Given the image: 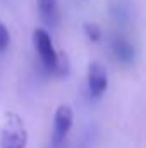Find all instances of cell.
<instances>
[{"label":"cell","mask_w":146,"mask_h":148,"mask_svg":"<svg viewBox=\"0 0 146 148\" xmlns=\"http://www.w3.org/2000/svg\"><path fill=\"white\" fill-rule=\"evenodd\" d=\"M33 43H35V48H36L38 57H40L43 67H45L46 71H50V73L55 74V71H57V64H59V57H60V52L55 50L50 35H48L43 28H38V29L33 31Z\"/></svg>","instance_id":"2"},{"label":"cell","mask_w":146,"mask_h":148,"mask_svg":"<svg viewBox=\"0 0 146 148\" xmlns=\"http://www.w3.org/2000/svg\"><path fill=\"white\" fill-rule=\"evenodd\" d=\"M9 43H10V33L7 29V26L3 23H0V53L9 48Z\"/></svg>","instance_id":"8"},{"label":"cell","mask_w":146,"mask_h":148,"mask_svg":"<svg viewBox=\"0 0 146 148\" xmlns=\"http://www.w3.org/2000/svg\"><path fill=\"white\" fill-rule=\"evenodd\" d=\"M38 9H40V17L46 26H50V28L59 26L60 9H59L57 0H38Z\"/></svg>","instance_id":"6"},{"label":"cell","mask_w":146,"mask_h":148,"mask_svg":"<svg viewBox=\"0 0 146 148\" xmlns=\"http://www.w3.org/2000/svg\"><path fill=\"white\" fill-rule=\"evenodd\" d=\"M84 33H86L88 40H91V41H95V43L102 40V29H100V26H96V24L86 23V24H84Z\"/></svg>","instance_id":"7"},{"label":"cell","mask_w":146,"mask_h":148,"mask_svg":"<svg viewBox=\"0 0 146 148\" xmlns=\"http://www.w3.org/2000/svg\"><path fill=\"white\" fill-rule=\"evenodd\" d=\"M108 88V74L100 62L89 64L88 69V91L91 98H100Z\"/></svg>","instance_id":"4"},{"label":"cell","mask_w":146,"mask_h":148,"mask_svg":"<svg viewBox=\"0 0 146 148\" xmlns=\"http://www.w3.org/2000/svg\"><path fill=\"white\" fill-rule=\"evenodd\" d=\"M112 53L120 64H126V66H131L134 62V59H136L134 45L122 36H117L112 40Z\"/></svg>","instance_id":"5"},{"label":"cell","mask_w":146,"mask_h":148,"mask_svg":"<svg viewBox=\"0 0 146 148\" xmlns=\"http://www.w3.org/2000/svg\"><path fill=\"white\" fill-rule=\"evenodd\" d=\"M28 131L23 119L17 114H7L2 133H0V148H26Z\"/></svg>","instance_id":"1"},{"label":"cell","mask_w":146,"mask_h":148,"mask_svg":"<svg viewBox=\"0 0 146 148\" xmlns=\"http://www.w3.org/2000/svg\"><path fill=\"white\" fill-rule=\"evenodd\" d=\"M74 114L72 109L69 105H60L55 110V117H53V147H60L64 143V140L67 138L71 127H72Z\"/></svg>","instance_id":"3"}]
</instances>
